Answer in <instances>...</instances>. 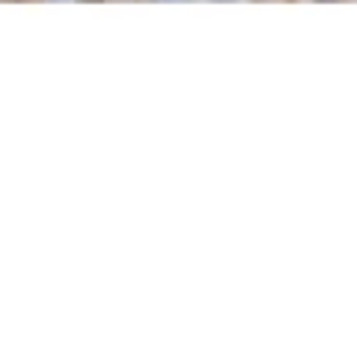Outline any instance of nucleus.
Instances as JSON below:
<instances>
[{
    "mask_svg": "<svg viewBox=\"0 0 357 357\" xmlns=\"http://www.w3.org/2000/svg\"><path fill=\"white\" fill-rule=\"evenodd\" d=\"M164 4H186V0H164Z\"/></svg>",
    "mask_w": 357,
    "mask_h": 357,
    "instance_id": "nucleus-1",
    "label": "nucleus"
},
{
    "mask_svg": "<svg viewBox=\"0 0 357 357\" xmlns=\"http://www.w3.org/2000/svg\"><path fill=\"white\" fill-rule=\"evenodd\" d=\"M324 4H335V0H324Z\"/></svg>",
    "mask_w": 357,
    "mask_h": 357,
    "instance_id": "nucleus-2",
    "label": "nucleus"
}]
</instances>
